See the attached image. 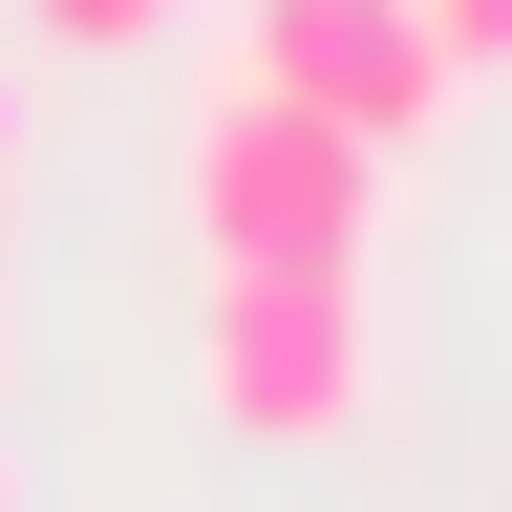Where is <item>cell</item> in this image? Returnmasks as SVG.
<instances>
[{
  "mask_svg": "<svg viewBox=\"0 0 512 512\" xmlns=\"http://www.w3.org/2000/svg\"><path fill=\"white\" fill-rule=\"evenodd\" d=\"M363 235H384V150L235 64L192 107V256L214 278H363Z\"/></svg>",
  "mask_w": 512,
  "mask_h": 512,
  "instance_id": "1",
  "label": "cell"
},
{
  "mask_svg": "<svg viewBox=\"0 0 512 512\" xmlns=\"http://www.w3.org/2000/svg\"><path fill=\"white\" fill-rule=\"evenodd\" d=\"M192 384H214V427H256V448L363 427V278H214L192 299Z\"/></svg>",
  "mask_w": 512,
  "mask_h": 512,
  "instance_id": "2",
  "label": "cell"
},
{
  "mask_svg": "<svg viewBox=\"0 0 512 512\" xmlns=\"http://www.w3.org/2000/svg\"><path fill=\"white\" fill-rule=\"evenodd\" d=\"M235 43H256V86H299L320 128H363L384 171L427 150V107L470 86V64L427 43V0H235Z\"/></svg>",
  "mask_w": 512,
  "mask_h": 512,
  "instance_id": "3",
  "label": "cell"
},
{
  "mask_svg": "<svg viewBox=\"0 0 512 512\" xmlns=\"http://www.w3.org/2000/svg\"><path fill=\"white\" fill-rule=\"evenodd\" d=\"M22 22H43V43H86V64H107V43H150V22H171V0H22Z\"/></svg>",
  "mask_w": 512,
  "mask_h": 512,
  "instance_id": "4",
  "label": "cell"
},
{
  "mask_svg": "<svg viewBox=\"0 0 512 512\" xmlns=\"http://www.w3.org/2000/svg\"><path fill=\"white\" fill-rule=\"evenodd\" d=\"M427 43L448 64H512V0H427Z\"/></svg>",
  "mask_w": 512,
  "mask_h": 512,
  "instance_id": "5",
  "label": "cell"
},
{
  "mask_svg": "<svg viewBox=\"0 0 512 512\" xmlns=\"http://www.w3.org/2000/svg\"><path fill=\"white\" fill-rule=\"evenodd\" d=\"M0 512H22V470H0Z\"/></svg>",
  "mask_w": 512,
  "mask_h": 512,
  "instance_id": "6",
  "label": "cell"
}]
</instances>
